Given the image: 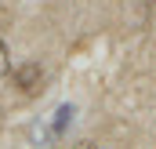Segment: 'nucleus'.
<instances>
[{
  "label": "nucleus",
  "instance_id": "1",
  "mask_svg": "<svg viewBox=\"0 0 156 149\" xmlns=\"http://www.w3.org/2000/svg\"><path fill=\"white\" fill-rule=\"evenodd\" d=\"M11 84H15L22 95H37L40 84H44L40 62H22V66H15V69H11Z\"/></svg>",
  "mask_w": 156,
  "mask_h": 149
}]
</instances>
